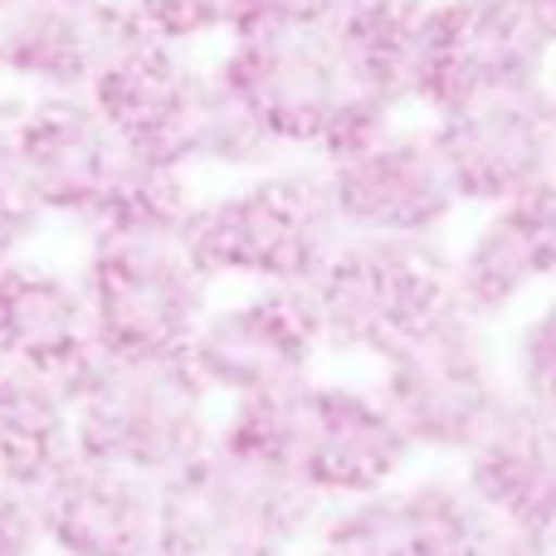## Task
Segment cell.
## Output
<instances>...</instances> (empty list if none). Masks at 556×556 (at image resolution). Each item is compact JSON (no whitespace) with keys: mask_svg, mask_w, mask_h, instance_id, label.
Returning a JSON list of instances; mask_svg holds the SVG:
<instances>
[{"mask_svg":"<svg viewBox=\"0 0 556 556\" xmlns=\"http://www.w3.org/2000/svg\"><path fill=\"white\" fill-rule=\"evenodd\" d=\"M84 98L137 162L172 172L186 166L264 172L278 162V147L230 103L211 68L186 59V49L152 39L127 10L117 15L103 64Z\"/></svg>","mask_w":556,"mask_h":556,"instance_id":"cell-1","label":"cell"},{"mask_svg":"<svg viewBox=\"0 0 556 556\" xmlns=\"http://www.w3.org/2000/svg\"><path fill=\"white\" fill-rule=\"evenodd\" d=\"M215 450L283 473L323 508L391 489L415 459L410 440L386 415L376 391L313 376L235 401L215 425Z\"/></svg>","mask_w":556,"mask_h":556,"instance_id":"cell-2","label":"cell"},{"mask_svg":"<svg viewBox=\"0 0 556 556\" xmlns=\"http://www.w3.org/2000/svg\"><path fill=\"white\" fill-rule=\"evenodd\" d=\"M211 74L278 152L307 147L327 166L366 152L395 127V108L352 84L327 25L230 35Z\"/></svg>","mask_w":556,"mask_h":556,"instance_id":"cell-3","label":"cell"},{"mask_svg":"<svg viewBox=\"0 0 556 556\" xmlns=\"http://www.w3.org/2000/svg\"><path fill=\"white\" fill-rule=\"evenodd\" d=\"M346 240L323 172L278 166L250 186L195 205L186 254L205 278H254L260 288H313Z\"/></svg>","mask_w":556,"mask_h":556,"instance_id":"cell-4","label":"cell"},{"mask_svg":"<svg viewBox=\"0 0 556 556\" xmlns=\"http://www.w3.org/2000/svg\"><path fill=\"white\" fill-rule=\"evenodd\" d=\"M74 454L166 483L215 444L211 391L186 362H108L68 391Z\"/></svg>","mask_w":556,"mask_h":556,"instance_id":"cell-5","label":"cell"},{"mask_svg":"<svg viewBox=\"0 0 556 556\" xmlns=\"http://www.w3.org/2000/svg\"><path fill=\"white\" fill-rule=\"evenodd\" d=\"M78 288L108 362H186L211 313V278L191 264L181 235L93 230Z\"/></svg>","mask_w":556,"mask_h":556,"instance_id":"cell-6","label":"cell"},{"mask_svg":"<svg viewBox=\"0 0 556 556\" xmlns=\"http://www.w3.org/2000/svg\"><path fill=\"white\" fill-rule=\"evenodd\" d=\"M327 508L293 479L205 450L156 483V556H293Z\"/></svg>","mask_w":556,"mask_h":556,"instance_id":"cell-7","label":"cell"},{"mask_svg":"<svg viewBox=\"0 0 556 556\" xmlns=\"http://www.w3.org/2000/svg\"><path fill=\"white\" fill-rule=\"evenodd\" d=\"M376 401L386 405L415 454H464L489 434V425L513 401L483 323L459 307H444L415 342L381 362Z\"/></svg>","mask_w":556,"mask_h":556,"instance_id":"cell-8","label":"cell"},{"mask_svg":"<svg viewBox=\"0 0 556 556\" xmlns=\"http://www.w3.org/2000/svg\"><path fill=\"white\" fill-rule=\"evenodd\" d=\"M307 293L317 303L323 342L386 362L454 303L450 254L434 240L346 235Z\"/></svg>","mask_w":556,"mask_h":556,"instance_id":"cell-9","label":"cell"},{"mask_svg":"<svg viewBox=\"0 0 556 556\" xmlns=\"http://www.w3.org/2000/svg\"><path fill=\"white\" fill-rule=\"evenodd\" d=\"M547 74V45L518 0H430L415 49L410 103L434 117L518 88H538Z\"/></svg>","mask_w":556,"mask_h":556,"instance_id":"cell-10","label":"cell"},{"mask_svg":"<svg viewBox=\"0 0 556 556\" xmlns=\"http://www.w3.org/2000/svg\"><path fill=\"white\" fill-rule=\"evenodd\" d=\"M508 532L464 479L430 473L327 508L317 542L342 556H503Z\"/></svg>","mask_w":556,"mask_h":556,"instance_id":"cell-11","label":"cell"},{"mask_svg":"<svg viewBox=\"0 0 556 556\" xmlns=\"http://www.w3.org/2000/svg\"><path fill=\"white\" fill-rule=\"evenodd\" d=\"M323 323L307 288H260L240 303L211 307L201 332L191 337L186 366L211 395H264L307 376Z\"/></svg>","mask_w":556,"mask_h":556,"instance_id":"cell-12","label":"cell"},{"mask_svg":"<svg viewBox=\"0 0 556 556\" xmlns=\"http://www.w3.org/2000/svg\"><path fill=\"white\" fill-rule=\"evenodd\" d=\"M459 205H503L556 176L552 88H518L434 117L430 127Z\"/></svg>","mask_w":556,"mask_h":556,"instance_id":"cell-13","label":"cell"},{"mask_svg":"<svg viewBox=\"0 0 556 556\" xmlns=\"http://www.w3.org/2000/svg\"><path fill=\"white\" fill-rule=\"evenodd\" d=\"M323 181L346 235L430 240L459 211L430 127H391L366 152L327 166Z\"/></svg>","mask_w":556,"mask_h":556,"instance_id":"cell-14","label":"cell"},{"mask_svg":"<svg viewBox=\"0 0 556 556\" xmlns=\"http://www.w3.org/2000/svg\"><path fill=\"white\" fill-rule=\"evenodd\" d=\"M10 137L35 205L54 215L98 220L137 166L84 93H45L15 117Z\"/></svg>","mask_w":556,"mask_h":556,"instance_id":"cell-15","label":"cell"},{"mask_svg":"<svg viewBox=\"0 0 556 556\" xmlns=\"http://www.w3.org/2000/svg\"><path fill=\"white\" fill-rule=\"evenodd\" d=\"M39 538L59 556H152L156 552V483L68 459L35 493Z\"/></svg>","mask_w":556,"mask_h":556,"instance_id":"cell-16","label":"cell"},{"mask_svg":"<svg viewBox=\"0 0 556 556\" xmlns=\"http://www.w3.org/2000/svg\"><path fill=\"white\" fill-rule=\"evenodd\" d=\"M556 278V176L493 205L483 230L450 260V298L473 323H493L522 293Z\"/></svg>","mask_w":556,"mask_h":556,"instance_id":"cell-17","label":"cell"},{"mask_svg":"<svg viewBox=\"0 0 556 556\" xmlns=\"http://www.w3.org/2000/svg\"><path fill=\"white\" fill-rule=\"evenodd\" d=\"M0 362L74 391L98 362L84 288L45 264H0Z\"/></svg>","mask_w":556,"mask_h":556,"instance_id":"cell-18","label":"cell"},{"mask_svg":"<svg viewBox=\"0 0 556 556\" xmlns=\"http://www.w3.org/2000/svg\"><path fill=\"white\" fill-rule=\"evenodd\" d=\"M459 479L498 522L556 538V410L513 395Z\"/></svg>","mask_w":556,"mask_h":556,"instance_id":"cell-19","label":"cell"},{"mask_svg":"<svg viewBox=\"0 0 556 556\" xmlns=\"http://www.w3.org/2000/svg\"><path fill=\"white\" fill-rule=\"evenodd\" d=\"M117 15V0H25L0 15V68L45 93H88Z\"/></svg>","mask_w":556,"mask_h":556,"instance_id":"cell-20","label":"cell"},{"mask_svg":"<svg viewBox=\"0 0 556 556\" xmlns=\"http://www.w3.org/2000/svg\"><path fill=\"white\" fill-rule=\"evenodd\" d=\"M425 10H430V0H346L327 20L337 59L362 93L381 98L391 108L410 103Z\"/></svg>","mask_w":556,"mask_h":556,"instance_id":"cell-21","label":"cell"},{"mask_svg":"<svg viewBox=\"0 0 556 556\" xmlns=\"http://www.w3.org/2000/svg\"><path fill=\"white\" fill-rule=\"evenodd\" d=\"M74 459V420L54 381L0 362V479L39 493Z\"/></svg>","mask_w":556,"mask_h":556,"instance_id":"cell-22","label":"cell"},{"mask_svg":"<svg viewBox=\"0 0 556 556\" xmlns=\"http://www.w3.org/2000/svg\"><path fill=\"white\" fill-rule=\"evenodd\" d=\"M513 395L556 410V293L522 323L513 342Z\"/></svg>","mask_w":556,"mask_h":556,"instance_id":"cell-23","label":"cell"},{"mask_svg":"<svg viewBox=\"0 0 556 556\" xmlns=\"http://www.w3.org/2000/svg\"><path fill=\"white\" fill-rule=\"evenodd\" d=\"M137 25L162 45H191L201 35H230V0H117Z\"/></svg>","mask_w":556,"mask_h":556,"instance_id":"cell-24","label":"cell"},{"mask_svg":"<svg viewBox=\"0 0 556 556\" xmlns=\"http://www.w3.org/2000/svg\"><path fill=\"white\" fill-rule=\"evenodd\" d=\"M39 215L45 211L35 205L25 172H20L15 137H10V127H0V264L15 260V250L35 235Z\"/></svg>","mask_w":556,"mask_h":556,"instance_id":"cell-25","label":"cell"},{"mask_svg":"<svg viewBox=\"0 0 556 556\" xmlns=\"http://www.w3.org/2000/svg\"><path fill=\"white\" fill-rule=\"evenodd\" d=\"M346 0H230V35H254V29H298V25H327Z\"/></svg>","mask_w":556,"mask_h":556,"instance_id":"cell-26","label":"cell"},{"mask_svg":"<svg viewBox=\"0 0 556 556\" xmlns=\"http://www.w3.org/2000/svg\"><path fill=\"white\" fill-rule=\"evenodd\" d=\"M39 547L45 538H39L35 493L0 479V556H39Z\"/></svg>","mask_w":556,"mask_h":556,"instance_id":"cell-27","label":"cell"},{"mask_svg":"<svg viewBox=\"0 0 556 556\" xmlns=\"http://www.w3.org/2000/svg\"><path fill=\"white\" fill-rule=\"evenodd\" d=\"M518 10L528 15V25L538 29L542 45H556V0H518Z\"/></svg>","mask_w":556,"mask_h":556,"instance_id":"cell-28","label":"cell"},{"mask_svg":"<svg viewBox=\"0 0 556 556\" xmlns=\"http://www.w3.org/2000/svg\"><path fill=\"white\" fill-rule=\"evenodd\" d=\"M307 556H342V552H332V547H323V542H317V547L307 552Z\"/></svg>","mask_w":556,"mask_h":556,"instance_id":"cell-29","label":"cell"},{"mask_svg":"<svg viewBox=\"0 0 556 556\" xmlns=\"http://www.w3.org/2000/svg\"><path fill=\"white\" fill-rule=\"evenodd\" d=\"M15 5H25V0H0V15H10Z\"/></svg>","mask_w":556,"mask_h":556,"instance_id":"cell-30","label":"cell"},{"mask_svg":"<svg viewBox=\"0 0 556 556\" xmlns=\"http://www.w3.org/2000/svg\"><path fill=\"white\" fill-rule=\"evenodd\" d=\"M552 113H556V93H552Z\"/></svg>","mask_w":556,"mask_h":556,"instance_id":"cell-31","label":"cell"},{"mask_svg":"<svg viewBox=\"0 0 556 556\" xmlns=\"http://www.w3.org/2000/svg\"><path fill=\"white\" fill-rule=\"evenodd\" d=\"M78 5H93V0H78Z\"/></svg>","mask_w":556,"mask_h":556,"instance_id":"cell-32","label":"cell"},{"mask_svg":"<svg viewBox=\"0 0 556 556\" xmlns=\"http://www.w3.org/2000/svg\"><path fill=\"white\" fill-rule=\"evenodd\" d=\"M152 556H156V552H152Z\"/></svg>","mask_w":556,"mask_h":556,"instance_id":"cell-33","label":"cell"}]
</instances>
